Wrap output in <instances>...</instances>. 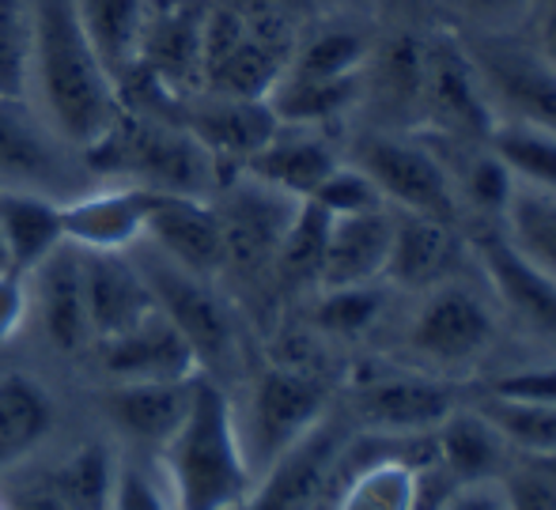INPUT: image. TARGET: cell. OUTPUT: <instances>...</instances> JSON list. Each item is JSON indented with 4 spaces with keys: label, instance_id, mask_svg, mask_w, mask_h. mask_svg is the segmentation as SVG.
<instances>
[{
    "label": "cell",
    "instance_id": "1",
    "mask_svg": "<svg viewBox=\"0 0 556 510\" xmlns=\"http://www.w3.org/2000/svg\"><path fill=\"white\" fill-rule=\"evenodd\" d=\"M30 84L61 144L88 152L122 114L117 84L99 61L76 0H30Z\"/></svg>",
    "mask_w": 556,
    "mask_h": 510
},
{
    "label": "cell",
    "instance_id": "2",
    "mask_svg": "<svg viewBox=\"0 0 556 510\" xmlns=\"http://www.w3.org/2000/svg\"><path fill=\"white\" fill-rule=\"evenodd\" d=\"M160 458L175 510H239L257 481L242 446L239 412L205 374L193 382L190 412Z\"/></svg>",
    "mask_w": 556,
    "mask_h": 510
},
{
    "label": "cell",
    "instance_id": "3",
    "mask_svg": "<svg viewBox=\"0 0 556 510\" xmlns=\"http://www.w3.org/2000/svg\"><path fill=\"white\" fill-rule=\"evenodd\" d=\"M91 170L129 175L137 186L178 197H208L220 190V163L175 117H152L125 110L99 144L88 152Z\"/></svg>",
    "mask_w": 556,
    "mask_h": 510
},
{
    "label": "cell",
    "instance_id": "4",
    "mask_svg": "<svg viewBox=\"0 0 556 510\" xmlns=\"http://www.w3.org/2000/svg\"><path fill=\"white\" fill-rule=\"evenodd\" d=\"M496 336L500 310L492 295L454 277L417 295V306L405 321V364L451 379L481 364Z\"/></svg>",
    "mask_w": 556,
    "mask_h": 510
},
{
    "label": "cell",
    "instance_id": "5",
    "mask_svg": "<svg viewBox=\"0 0 556 510\" xmlns=\"http://www.w3.org/2000/svg\"><path fill=\"white\" fill-rule=\"evenodd\" d=\"M349 163H356L382 201L394 212L413 216H432L462 227V204L451 186L443 160L420 132L413 129H367L356 137L349 152Z\"/></svg>",
    "mask_w": 556,
    "mask_h": 510
},
{
    "label": "cell",
    "instance_id": "6",
    "mask_svg": "<svg viewBox=\"0 0 556 510\" xmlns=\"http://www.w3.org/2000/svg\"><path fill=\"white\" fill-rule=\"evenodd\" d=\"M458 405V390L451 386V379L413 364H387L356 374L349 420L356 431L417 438L432 435Z\"/></svg>",
    "mask_w": 556,
    "mask_h": 510
},
{
    "label": "cell",
    "instance_id": "7",
    "mask_svg": "<svg viewBox=\"0 0 556 510\" xmlns=\"http://www.w3.org/2000/svg\"><path fill=\"white\" fill-rule=\"evenodd\" d=\"M496 122L556 132V73L519 35H462Z\"/></svg>",
    "mask_w": 556,
    "mask_h": 510
},
{
    "label": "cell",
    "instance_id": "8",
    "mask_svg": "<svg viewBox=\"0 0 556 510\" xmlns=\"http://www.w3.org/2000/svg\"><path fill=\"white\" fill-rule=\"evenodd\" d=\"M330 412V390L300 367H269L250 386L247 416H239L242 446L254 476L269 469L292 443H300Z\"/></svg>",
    "mask_w": 556,
    "mask_h": 510
},
{
    "label": "cell",
    "instance_id": "9",
    "mask_svg": "<svg viewBox=\"0 0 556 510\" xmlns=\"http://www.w3.org/2000/svg\"><path fill=\"white\" fill-rule=\"evenodd\" d=\"M489 99L477 80L473 58L458 30L440 27L425 35V68H420V132H440L454 140H489Z\"/></svg>",
    "mask_w": 556,
    "mask_h": 510
},
{
    "label": "cell",
    "instance_id": "10",
    "mask_svg": "<svg viewBox=\"0 0 556 510\" xmlns=\"http://www.w3.org/2000/svg\"><path fill=\"white\" fill-rule=\"evenodd\" d=\"M469 250L500 318L519 326L530 341L556 348V280L530 265L496 224H473Z\"/></svg>",
    "mask_w": 556,
    "mask_h": 510
},
{
    "label": "cell",
    "instance_id": "11",
    "mask_svg": "<svg viewBox=\"0 0 556 510\" xmlns=\"http://www.w3.org/2000/svg\"><path fill=\"white\" fill-rule=\"evenodd\" d=\"M140 269H144L148 284H152L155 306L175 321L178 333L198 352L201 371L213 364H227L235 356V321L227 314V306L216 299L213 288H208V280L167 262L160 250L152 257H144Z\"/></svg>",
    "mask_w": 556,
    "mask_h": 510
},
{
    "label": "cell",
    "instance_id": "12",
    "mask_svg": "<svg viewBox=\"0 0 556 510\" xmlns=\"http://www.w3.org/2000/svg\"><path fill=\"white\" fill-rule=\"evenodd\" d=\"M352 423H341L326 412L300 443H292L269 469H262L254 492L239 510H318L330 484L333 461L341 454Z\"/></svg>",
    "mask_w": 556,
    "mask_h": 510
},
{
    "label": "cell",
    "instance_id": "13",
    "mask_svg": "<svg viewBox=\"0 0 556 510\" xmlns=\"http://www.w3.org/2000/svg\"><path fill=\"white\" fill-rule=\"evenodd\" d=\"M420 68H425V35L402 23L387 38H375L356 106L371 110V129H417Z\"/></svg>",
    "mask_w": 556,
    "mask_h": 510
},
{
    "label": "cell",
    "instance_id": "14",
    "mask_svg": "<svg viewBox=\"0 0 556 510\" xmlns=\"http://www.w3.org/2000/svg\"><path fill=\"white\" fill-rule=\"evenodd\" d=\"M96 352L111 382H186L201 374L198 352L160 306L137 326L96 341Z\"/></svg>",
    "mask_w": 556,
    "mask_h": 510
},
{
    "label": "cell",
    "instance_id": "15",
    "mask_svg": "<svg viewBox=\"0 0 556 510\" xmlns=\"http://www.w3.org/2000/svg\"><path fill=\"white\" fill-rule=\"evenodd\" d=\"M295 197L269 190V186L254 182V178L242 175L239 186L224 193V201L216 204L224 224V250L227 265H239V269H269L277 262L280 239H285L288 224H292Z\"/></svg>",
    "mask_w": 556,
    "mask_h": 510
},
{
    "label": "cell",
    "instance_id": "16",
    "mask_svg": "<svg viewBox=\"0 0 556 510\" xmlns=\"http://www.w3.org/2000/svg\"><path fill=\"white\" fill-rule=\"evenodd\" d=\"M182 125L201 140V148L220 167L224 163L242 167L280 129L269 99H235V95H213V91L190 95L182 102Z\"/></svg>",
    "mask_w": 556,
    "mask_h": 510
},
{
    "label": "cell",
    "instance_id": "17",
    "mask_svg": "<svg viewBox=\"0 0 556 510\" xmlns=\"http://www.w3.org/2000/svg\"><path fill=\"white\" fill-rule=\"evenodd\" d=\"M462 262H466V242H462L458 224L394 212V239H390L387 262L390 288L420 295L443 280L462 277Z\"/></svg>",
    "mask_w": 556,
    "mask_h": 510
},
{
    "label": "cell",
    "instance_id": "18",
    "mask_svg": "<svg viewBox=\"0 0 556 510\" xmlns=\"http://www.w3.org/2000/svg\"><path fill=\"white\" fill-rule=\"evenodd\" d=\"M144 239L152 250H160L167 262L198 272V277H216L227 265L224 250V224L220 212L208 197H178V193H160L152 216H148Z\"/></svg>",
    "mask_w": 556,
    "mask_h": 510
},
{
    "label": "cell",
    "instance_id": "19",
    "mask_svg": "<svg viewBox=\"0 0 556 510\" xmlns=\"http://www.w3.org/2000/svg\"><path fill=\"white\" fill-rule=\"evenodd\" d=\"M155 201L160 193L137 182L61 201L65 242L80 250H132L137 242H144Z\"/></svg>",
    "mask_w": 556,
    "mask_h": 510
},
{
    "label": "cell",
    "instance_id": "20",
    "mask_svg": "<svg viewBox=\"0 0 556 510\" xmlns=\"http://www.w3.org/2000/svg\"><path fill=\"white\" fill-rule=\"evenodd\" d=\"M80 262L91 336L96 341L137 326L155 310L152 284H148L140 262L129 257V250H80Z\"/></svg>",
    "mask_w": 556,
    "mask_h": 510
},
{
    "label": "cell",
    "instance_id": "21",
    "mask_svg": "<svg viewBox=\"0 0 556 510\" xmlns=\"http://www.w3.org/2000/svg\"><path fill=\"white\" fill-rule=\"evenodd\" d=\"M390 239H394V208L356 212V216H330L318 292L326 288L387 284Z\"/></svg>",
    "mask_w": 556,
    "mask_h": 510
},
{
    "label": "cell",
    "instance_id": "22",
    "mask_svg": "<svg viewBox=\"0 0 556 510\" xmlns=\"http://www.w3.org/2000/svg\"><path fill=\"white\" fill-rule=\"evenodd\" d=\"M435 473L446 484H484L500 481L511 466L515 450L496 431V423L477 405H458L451 416L432 431Z\"/></svg>",
    "mask_w": 556,
    "mask_h": 510
},
{
    "label": "cell",
    "instance_id": "23",
    "mask_svg": "<svg viewBox=\"0 0 556 510\" xmlns=\"http://www.w3.org/2000/svg\"><path fill=\"white\" fill-rule=\"evenodd\" d=\"M344 155L326 140L323 129H307V125H280L277 137L242 163V175L254 182L269 186V190L285 193V197L307 201L318 186L330 178V170Z\"/></svg>",
    "mask_w": 556,
    "mask_h": 510
},
{
    "label": "cell",
    "instance_id": "24",
    "mask_svg": "<svg viewBox=\"0 0 556 510\" xmlns=\"http://www.w3.org/2000/svg\"><path fill=\"white\" fill-rule=\"evenodd\" d=\"M35 272V303L42 329L61 352H84L91 336L88 295H84V262L80 246L61 242Z\"/></svg>",
    "mask_w": 556,
    "mask_h": 510
},
{
    "label": "cell",
    "instance_id": "25",
    "mask_svg": "<svg viewBox=\"0 0 556 510\" xmlns=\"http://www.w3.org/2000/svg\"><path fill=\"white\" fill-rule=\"evenodd\" d=\"M201 379V374H198ZM111 382L103 390V412L122 435H129L140 446L163 450L167 438L178 431V423L190 412L193 382Z\"/></svg>",
    "mask_w": 556,
    "mask_h": 510
},
{
    "label": "cell",
    "instance_id": "26",
    "mask_svg": "<svg viewBox=\"0 0 556 510\" xmlns=\"http://www.w3.org/2000/svg\"><path fill=\"white\" fill-rule=\"evenodd\" d=\"M0 234H4L12 269L27 277L65 242L61 201L27 186H8L0 190Z\"/></svg>",
    "mask_w": 556,
    "mask_h": 510
},
{
    "label": "cell",
    "instance_id": "27",
    "mask_svg": "<svg viewBox=\"0 0 556 510\" xmlns=\"http://www.w3.org/2000/svg\"><path fill=\"white\" fill-rule=\"evenodd\" d=\"M61 140L30 114L27 99L0 95V178L15 186H46L61 175Z\"/></svg>",
    "mask_w": 556,
    "mask_h": 510
},
{
    "label": "cell",
    "instance_id": "28",
    "mask_svg": "<svg viewBox=\"0 0 556 510\" xmlns=\"http://www.w3.org/2000/svg\"><path fill=\"white\" fill-rule=\"evenodd\" d=\"M375 38L364 27L344 20L318 23L311 30H300L295 38L292 61H288V76H307V80H349L359 76L371 58Z\"/></svg>",
    "mask_w": 556,
    "mask_h": 510
},
{
    "label": "cell",
    "instance_id": "29",
    "mask_svg": "<svg viewBox=\"0 0 556 510\" xmlns=\"http://www.w3.org/2000/svg\"><path fill=\"white\" fill-rule=\"evenodd\" d=\"M84 35L91 38L99 61L114 84L140 61V42L148 27V0H76Z\"/></svg>",
    "mask_w": 556,
    "mask_h": 510
},
{
    "label": "cell",
    "instance_id": "30",
    "mask_svg": "<svg viewBox=\"0 0 556 510\" xmlns=\"http://www.w3.org/2000/svg\"><path fill=\"white\" fill-rule=\"evenodd\" d=\"M53 428V401L27 374L0 379V469L23 461Z\"/></svg>",
    "mask_w": 556,
    "mask_h": 510
},
{
    "label": "cell",
    "instance_id": "31",
    "mask_svg": "<svg viewBox=\"0 0 556 510\" xmlns=\"http://www.w3.org/2000/svg\"><path fill=\"white\" fill-rule=\"evenodd\" d=\"M500 234L527 257L530 265L556 280V193L515 186L500 212Z\"/></svg>",
    "mask_w": 556,
    "mask_h": 510
},
{
    "label": "cell",
    "instance_id": "32",
    "mask_svg": "<svg viewBox=\"0 0 556 510\" xmlns=\"http://www.w3.org/2000/svg\"><path fill=\"white\" fill-rule=\"evenodd\" d=\"M489 148L507 167L515 186H534V190L556 193V132L538 125L496 122L489 132Z\"/></svg>",
    "mask_w": 556,
    "mask_h": 510
},
{
    "label": "cell",
    "instance_id": "33",
    "mask_svg": "<svg viewBox=\"0 0 556 510\" xmlns=\"http://www.w3.org/2000/svg\"><path fill=\"white\" fill-rule=\"evenodd\" d=\"M117 481V461L111 446L103 443H84L61 461L50 473V492L68 510H111Z\"/></svg>",
    "mask_w": 556,
    "mask_h": 510
},
{
    "label": "cell",
    "instance_id": "34",
    "mask_svg": "<svg viewBox=\"0 0 556 510\" xmlns=\"http://www.w3.org/2000/svg\"><path fill=\"white\" fill-rule=\"evenodd\" d=\"M326 239H330V216H326L315 201L295 204L292 224H288L285 239H280V250H277V262H273V269L280 272V280L318 288Z\"/></svg>",
    "mask_w": 556,
    "mask_h": 510
},
{
    "label": "cell",
    "instance_id": "35",
    "mask_svg": "<svg viewBox=\"0 0 556 510\" xmlns=\"http://www.w3.org/2000/svg\"><path fill=\"white\" fill-rule=\"evenodd\" d=\"M382 314H387V288H326V292H318L315 326L330 336H341V341H359L379 326Z\"/></svg>",
    "mask_w": 556,
    "mask_h": 510
},
{
    "label": "cell",
    "instance_id": "36",
    "mask_svg": "<svg viewBox=\"0 0 556 510\" xmlns=\"http://www.w3.org/2000/svg\"><path fill=\"white\" fill-rule=\"evenodd\" d=\"M473 405L496 423V431L515 454H527V458L556 454V405H515L484 394Z\"/></svg>",
    "mask_w": 556,
    "mask_h": 510
},
{
    "label": "cell",
    "instance_id": "37",
    "mask_svg": "<svg viewBox=\"0 0 556 510\" xmlns=\"http://www.w3.org/2000/svg\"><path fill=\"white\" fill-rule=\"evenodd\" d=\"M443 12V27L458 35H519L527 30L538 0H432Z\"/></svg>",
    "mask_w": 556,
    "mask_h": 510
},
{
    "label": "cell",
    "instance_id": "38",
    "mask_svg": "<svg viewBox=\"0 0 556 510\" xmlns=\"http://www.w3.org/2000/svg\"><path fill=\"white\" fill-rule=\"evenodd\" d=\"M0 95H30V0H0Z\"/></svg>",
    "mask_w": 556,
    "mask_h": 510
},
{
    "label": "cell",
    "instance_id": "39",
    "mask_svg": "<svg viewBox=\"0 0 556 510\" xmlns=\"http://www.w3.org/2000/svg\"><path fill=\"white\" fill-rule=\"evenodd\" d=\"M307 201H315L318 208L326 212V216H356V212H375V208H390L387 201H382V193L375 190V182L364 175V170L356 167V163L341 160L337 167L330 170V178H326L323 186H318L315 193H311Z\"/></svg>",
    "mask_w": 556,
    "mask_h": 510
},
{
    "label": "cell",
    "instance_id": "40",
    "mask_svg": "<svg viewBox=\"0 0 556 510\" xmlns=\"http://www.w3.org/2000/svg\"><path fill=\"white\" fill-rule=\"evenodd\" d=\"M481 394L515 405H556V359L504 367V371H496L484 382Z\"/></svg>",
    "mask_w": 556,
    "mask_h": 510
},
{
    "label": "cell",
    "instance_id": "41",
    "mask_svg": "<svg viewBox=\"0 0 556 510\" xmlns=\"http://www.w3.org/2000/svg\"><path fill=\"white\" fill-rule=\"evenodd\" d=\"M111 510H175V499L148 469L125 461V466H117Z\"/></svg>",
    "mask_w": 556,
    "mask_h": 510
},
{
    "label": "cell",
    "instance_id": "42",
    "mask_svg": "<svg viewBox=\"0 0 556 510\" xmlns=\"http://www.w3.org/2000/svg\"><path fill=\"white\" fill-rule=\"evenodd\" d=\"M432 510H511L507 492L500 481L484 484H446Z\"/></svg>",
    "mask_w": 556,
    "mask_h": 510
},
{
    "label": "cell",
    "instance_id": "43",
    "mask_svg": "<svg viewBox=\"0 0 556 510\" xmlns=\"http://www.w3.org/2000/svg\"><path fill=\"white\" fill-rule=\"evenodd\" d=\"M27 310H30V292L23 284V272L15 269L0 272V344L20 333Z\"/></svg>",
    "mask_w": 556,
    "mask_h": 510
},
{
    "label": "cell",
    "instance_id": "44",
    "mask_svg": "<svg viewBox=\"0 0 556 510\" xmlns=\"http://www.w3.org/2000/svg\"><path fill=\"white\" fill-rule=\"evenodd\" d=\"M530 20H534V38H530V46L542 53V61L556 73V0H538Z\"/></svg>",
    "mask_w": 556,
    "mask_h": 510
},
{
    "label": "cell",
    "instance_id": "45",
    "mask_svg": "<svg viewBox=\"0 0 556 510\" xmlns=\"http://www.w3.org/2000/svg\"><path fill=\"white\" fill-rule=\"evenodd\" d=\"M4 510H68L61 503L58 496L50 492V484H38V488H27V492H15L12 503Z\"/></svg>",
    "mask_w": 556,
    "mask_h": 510
},
{
    "label": "cell",
    "instance_id": "46",
    "mask_svg": "<svg viewBox=\"0 0 556 510\" xmlns=\"http://www.w3.org/2000/svg\"><path fill=\"white\" fill-rule=\"evenodd\" d=\"M379 4H382V12H387L390 20L413 23V20H420V15H425V8L432 4V0H379Z\"/></svg>",
    "mask_w": 556,
    "mask_h": 510
},
{
    "label": "cell",
    "instance_id": "47",
    "mask_svg": "<svg viewBox=\"0 0 556 510\" xmlns=\"http://www.w3.org/2000/svg\"><path fill=\"white\" fill-rule=\"evenodd\" d=\"M12 269V262H8V246H4V234H0V272Z\"/></svg>",
    "mask_w": 556,
    "mask_h": 510
},
{
    "label": "cell",
    "instance_id": "48",
    "mask_svg": "<svg viewBox=\"0 0 556 510\" xmlns=\"http://www.w3.org/2000/svg\"><path fill=\"white\" fill-rule=\"evenodd\" d=\"M0 510H4V503H0Z\"/></svg>",
    "mask_w": 556,
    "mask_h": 510
}]
</instances>
